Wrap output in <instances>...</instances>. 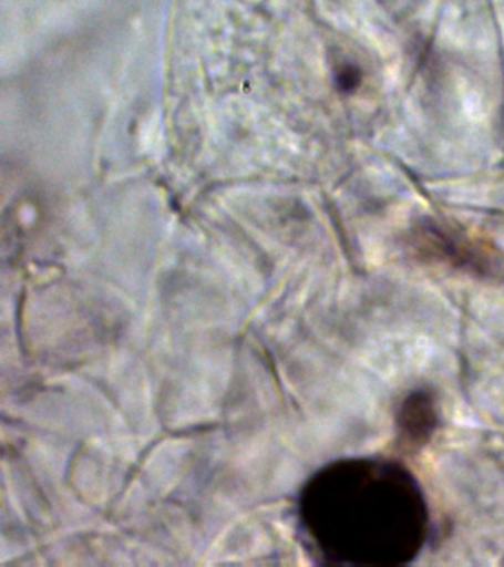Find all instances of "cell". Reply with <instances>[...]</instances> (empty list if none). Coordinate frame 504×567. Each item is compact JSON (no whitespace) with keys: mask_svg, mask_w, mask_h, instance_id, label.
<instances>
[{"mask_svg":"<svg viewBox=\"0 0 504 567\" xmlns=\"http://www.w3.org/2000/svg\"><path fill=\"white\" fill-rule=\"evenodd\" d=\"M398 427L401 437L409 445H423L432 436L438 424L436 402L429 392L411 393L398 412Z\"/></svg>","mask_w":504,"mask_h":567,"instance_id":"cell-3","label":"cell"},{"mask_svg":"<svg viewBox=\"0 0 504 567\" xmlns=\"http://www.w3.org/2000/svg\"><path fill=\"white\" fill-rule=\"evenodd\" d=\"M302 525L333 565L393 567L418 557L429 512L409 470L383 458L338 461L305 486Z\"/></svg>","mask_w":504,"mask_h":567,"instance_id":"cell-1","label":"cell"},{"mask_svg":"<svg viewBox=\"0 0 504 567\" xmlns=\"http://www.w3.org/2000/svg\"><path fill=\"white\" fill-rule=\"evenodd\" d=\"M420 250L442 257L454 265L466 266L467 269L486 270L491 261L495 260L486 248L471 239L466 234L460 233L454 226L435 224L420 225L418 234Z\"/></svg>","mask_w":504,"mask_h":567,"instance_id":"cell-2","label":"cell"},{"mask_svg":"<svg viewBox=\"0 0 504 567\" xmlns=\"http://www.w3.org/2000/svg\"><path fill=\"white\" fill-rule=\"evenodd\" d=\"M360 79V70L353 69L351 65H344L343 70L340 71L339 83L342 84L344 89H348V91H351V89L358 86Z\"/></svg>","mask_w":504,"mask_h":567,"instance_id":"cell-4","label":"cell"}]
</instances>
